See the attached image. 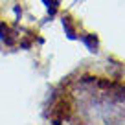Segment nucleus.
<instances>
[{"mask_svg": "<svg viewBox=\"0 0 125 125\" xmlns=\"http://www.w3.org/2000/svg\"><path fill=\"white\" fill-rule=\"evenodd\" d=\"M8 33H9L8 26H6V24H0V39H2V41H8V44H11V39L8 37Z\"/></svg>", "mask_w": 125, "mask_h": 125, "instance_id": "20e7f679", "label": "nucleus"}, {"mask_svg": "<svg viewBox=\"0 0 125 125\" xmlns=\"http://www.w3.org/2000/svg\"><path fill=\"white\" fill-rule=\"evenodd\" d=\"M62 28H64V33H66V37L68 39H75V30H74V26H72V22H70V19L68 17H64L62 19Z\"/></svg>", "mask_w": 125, "mask_h": 125, "instance_id": "7ed1b4c3", "label": "nucleus"}, {"mask_svg": "<svg viewBox=\"0 0 125 125\" xmlns=\"http://www.w3.org/2000/svg\"><path fill=\"white\" fill-rule=\"evenodd\" d=\"M81 41L86 44V48H88L90 52H98V48H99V41H98V37H96V35H92V33H86V35H83V37H81Z\"/></svg>", "mask_w": 125, "mask_h": 125, "instance_id": "f03ea898", "label": "nucleus"}, {"mask_svg": "<svg viewBox=\"0 0 125 125\" xmlns=\"http://www.w3.org/2000/svg\"><path fill=\"white\" fill-rule=\"evenodd\" d=\"M109 90L116 101H125V83H112Z\"/></svg>", "mask_w": 125, "mask_h": 125, "instance_id": "f257e3e1", "label": "nucleus"}]
</instances>
